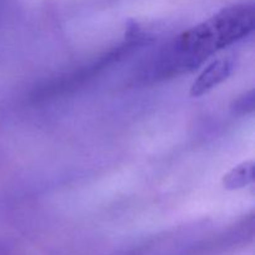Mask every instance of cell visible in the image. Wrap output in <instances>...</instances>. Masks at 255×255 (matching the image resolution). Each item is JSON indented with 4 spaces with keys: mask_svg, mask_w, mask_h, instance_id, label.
<instances>
[{
    "mask_svg": "<svg viewBox=\"0 0 255 255\" xmlns=\"http://www.w3.org/2000/svg\"><path fill=\"white\" fill-rule=\"evenodd\" d=\"M233 62L229 59H217L208 65L191 87V96L199 97L208 94L211 90L226 81L232 74Z\"/></svg>",
    "mask_w": 255,
    "mask_h": 255,
    "instance_id": "2",
    "label": "cell"
},
{
    "mask_svg": "<svg viewBox=\"0 0 255 255\" xmlns=\"http://www.w3.org/2000/svg\"><path fill=\"white\" fill-rule=\"evenodd\" d=\"M236 114H247L252 112L254 110V91H249L248 94L244 95L243 97H239L236 101V105L233 107Z\"/></svg>",
    "mask_w": 255,
    "mask_h": 255,
    "instance_id": "4",
    "label": "cell"
},
{
    "mask_svg": "<svg viewBox=\"0 0 255 255\" xmlns=\"http://www.w3.org/2000/svg\"><path fill=\"white\" fill-rule=\"evenodd\" d=\"M254 27L253 4L243 2L224 7L179 36L176 44L177 60L183 69L193 70L214 52L248 36Z\"/></svg>",
    "mask_w": 255,
    "mask_h": 255,
    "instance_id": "1",
    "label": "cell"
},
{
    "mask_svg": "<svg viewBox=\"0 0 255 255\" xmlns=\"http://www.w3.org/2000/svg\"><path fill=\"white\" fill-rule=\"evenodd\" d=\"M254 168L255 164L253 161L242 162L223 177L224 188L229 191H236V189H242L251 184L254 181Z\"/></svg>",
    "mask_w": 255,
    "mask_h": 255,
    "instance_id": "3",
    "label": "cell"
}]
</instances>
